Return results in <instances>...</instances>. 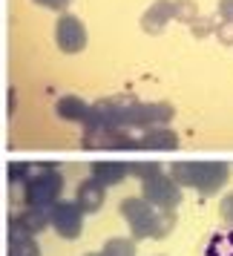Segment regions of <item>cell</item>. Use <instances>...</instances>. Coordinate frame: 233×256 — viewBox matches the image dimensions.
Masks as SVG:
<instances>
[{
  "label": "cell",
  "mask_w": 233,
  "mask_h": 256,
  "mask_svg": "<svg viewBox=\"0 0 233 256\" xmlns=\"http://www.w3.org/2000/svg\"><path fill=\"white\" fill-rule=\"evenodd\" d=\"M118 210L127 219L132 239H167L176 228V210H156L150 202L138 196L124 198Z\"/></svg>",
  "instance_id": "6da1fadb"
},
{
  "label": "cell",
  "mask_w": 233,
  "mask_h": 256,
  "mask_svg": "<svg viewBox=\"0 0 233 256\" xmlns=\"http://www.w3.org/2000/svg\"><path fill=\"white\" fill-rule=\"evenodd\" d=\"M170 178L178 187H193L202 196H216L230 178V164L224 162H176L170 167Z\"/></svg>",
  "instance_id": "7a4b0ae2"
},
{
  "label": "cell",
  "mask_w": 233,
  "mask_h": 256,
  "mask_svg": "<svg viewBox=\"0 0 233 256\" xmlns=\"http://www.w3.org/2000/svg\"><path fill=\"white\" fill-rule=\"evenodd\" d=\"M60 190H64V176L52 164H29L26 184H24L26 208L49 210L60 198Z\"/></svg>",
  "instance_id": "3957f363"
},
{
  "label": "cell",
  "mask_w": 233,
  "mask_h": 256,
  "mask_svg": "<svg viewBox=\"0 0 233 256\" xmlns=\"http://www.w3.org/2000/svg\"><path fill=\"white\" fill-rule=\"evenodd\" d=\"M49 216V228L58 233L60 239H78L84 230V210L75 204V198H58L52 208L46 210Z\"/></svg>",
  "instance_id": "277c9868"
},
{
  "label": "cell",
  "mask_w": 233,
  "mask_h": 256,
  "mask_svg": "<svg viewBox=\"0 0 233 256\" xmlns=\"http://www.w3.org/2000/svg\"><path fill=\"white\" fill-rule=\"evenodd\" d=\"M141 198L150 202L156 210H176L182 204V187L167 173H158L147 182H141Z\"/></svg>",
  "instance_id": "5b68a950"
},
{
  "label": "cell",
  "mask_w": 233,
  "mask_h": 256,
  "mask_svg": "<svg viewBox=\"0 0 233 256\" xmlns=\"http://www.w3.org/2000/svg\"><path fill=\"white\" fill-rule=\"evenodd\" d=\"M55 44L64 55H78L86 49V26L81 24V18L64 12L55 26Z\"/></svg>",
  "instance_id": "8992f818"
},
{
  "label": "cell",
  "mask_w": 233,
  "mask_h": 256,
  "mask_svg": "<svg viewBox=\"0 0 233 256\" xmlns=\"http://www.w3.org/2000/svg\"><path fill=\"white\" fill-rule=\"evenodd\" d=\"M170 20H176L173 0H156L150 9L141 14V29H144L147 35H162Z\"/></svg>",
  "instance_id": "52a82bcc"
},
{
  "label": "cell",
  "mask_w": 233,
  "mask_h": 256,
  "mask_svg": "<svg viewBox=\"0 0 233 256\" xmlns=\"http://www.w3.org/2000/svg\"><path fill=\"white\" fill-rule=\"evenodd\" d=\"M138 147L150 152H173L178 150V136L170 127H150L141 132Z\"/></svg>",
  "instance_id": "ba28073f"
},
{
  "label": "cell",
  "mask_w": 233,
  "mask_h": 256,
  "mask_svg": "<svg viewBox=\"0 0 233 256\" xmlns=\"http://www.w3.org/2000/svg\"><path fill=\"white\" fill-rule=\"evenodd\" d=\"M104 198H106V187H101L92 176H90V178L81 182V187H78V193H75V204L84 210V216H86V213L92 216V213H98V210L104 208Z\"/></svg>",
  "instance_id": "9c48e42d"
},
{
  "label": "cell",
  "mask_w": 233,
  "mask_h": 256,
  "mask_svg": "<svg viewBox=\"0 0 233 256\" xmlns=\"http://www.w3.org/2000/svg\"><path fill=\"white\" fill-rule=\"evenodd\" d=\"M130 176V167L118 158H110V162H95L92 164V178L101 187H116L124 184V178Z\"/></svg>",
  "instance_id": "30bf717a"
},
{
  "label": "cell",
  "mask_w": 233,
  "mask_h": 256,
  "mask_svg": "<svg viewBox=\"0 0 233 256\" xmlns=\"http://www.w3.org/2000/svg\"><path fill=\"white\" fill-rule=\"evenodd\" d=\"M9 256H40V244L35 242V236L18 228L12 219H9Z\"/></svg>",
  "instance_id": "8fae6325"
},
{
  "label": "cell",
  "mask_w": 233,
  "mask_h": 256,
  "mask_svg": "<svg viewBox=\"0 0 233 256\" xmlns=\"http://www.w3.org/2000/svg\"><path fill=\"white\" fill-rule=\"evenodd\" d=\"M55 112H58L60 121H70V124H81L86 112H90V104L78 98V95H64L58 98V104H55Z\"/></svg>",
  "instance_id": "7c38bea8"
},
{
  "label": "cell",
  "mask_w": 233,
  "mask_h": 256,
  "mask_svg": "<svg viewBox=\"0 0 233 256\" xmlns=\"http://www.w3.org/2000/svg\"><path fill=\"white\" fill-rule=\"evenodd\" d=\"M12 222L18 224V228H24L26 233H32V236H38L40 230H46L49 228V216L46 210H38V208H24L20 213H14Z\"/></svg>",
  "instance_id": "4fadbf2b"
},
{
  "label": "cell",
  "mask_w": 233,
  "mask_h": 256,
  "mask_svg": "<svg viewBox=\"0 0 233 256\" xmlns=\"http://www.w3.org/2000/svg\"><path fill=\"white\" fill-rule=\"evenodd\" d=\"M204 256H233V230L216 233V236L210 239Z\"/></svg>",
  "instance_id": "5bb4252c"
},
{
  "label": "cell",
  "mask_w": 233,
  "mask_h": 256,
  "mask_svg": "<svg viewBox=\"0 0 233 256\" xmlns=\"http://www.w3.org/2000/svg\"><path fill=\"white\" fill-rule=\"evenodd\" d=\"M104 256H136V239H127V236H116L104 244Z\"/></svg>",
  "instance_id": "9a60e30c"
},
{
  "label": "cell",
  "mask_w": 233,
  "mask_h": 256,
  "mask_svg": "<svg viewBox=\"0 0 233 256\" xmlns=\"http://www.w3.org/2000/svg\"><path fill=\"white\" fill-rule=\"evenodd\" d=\"M127 167H130V176H136L138 182H147V178L162 173V164L158 162H132V164H127Z\"/></svg>",
  "instance_id": "2e32d148"
},
{
  "label": "cell",
  "mask_w": 233,
  "mask_h": 256,
  "mask_svg": "<svg viewBox=\"0 0 233 256\" xmlns=\"http://www.w3.org/2000/svg\"><path fill=\"white\" fill-rule=\"evenodd\" d=\"M173 6H176V20H182V24H193L198 18L193 0H173Z\"/></svg>",
  "instance_id": "e0dca14e"
},
{
  "label": "cell",
  "mask_w": 233,
  "mask_h": 256,
  "mask_svg": "<svg viewBox=\"0 0 233 256\" xmlns=\"http://www.w3.org/2000/svg\"><path fill=\"white\" fill-rule=\"evenodd\" d=\"M219 216H222V222H224V224H230V230H233V193H228V196L222 198Z\"/></svg>",
  "instance_id": "ac0fdd59"
},
{
  "label": "cell",
  "mask_w": 233,
  "mask_h": 256,
  "mask_svg": "<svg viewBox=\"0 0 233 256\" xmlns=\"http://www.w3.org/2000/svg\"><path fill=\"white\" fill-rule=\"evenodd\" d=\"M35 6H40V9H49V12H66V6H70L72 0H32Z\"/></svg>",
  "instance_id": "d6986e66"
},
{
  "label": "cell",
  "mask_w": 233,
  "mask_h": 256,
  "mask_svg": "<svg viewBox=\"0 0 233 256\" xmlns=\"http://www.w3.org/2000/svg\"><path fill=\"white\" fill-rule=\"evenodd\" d=\"M213 35L219 38V44H228V46H233V24H216V32Z\"/></svg>",
  "instance_id": "ffe728a7"
},
{
  "label": "cell",
  "mask_w": 233,
  "mask_h": 256,
  "mask_svg": "<svg viewBox=\"0 0 233 256\" xmlns=\"http://www.w3.org/2000/svg\"><path fill=\"white\" fill-rule=\"evenodd\" d=\"M216 12H219V18L224 24H233V0H219Z\"/></svg>",
  "instance_id": "44dd1931"
},
{
  "label": "cell",
  "mask_w": 233,
  "mask_h": 256,
  "mask_svg": "<svg viewBox=\"0 0 233 256\" xmlns=\"http://www.w3.org/2000/svg\"><path fill=\"white\" fill-rule=\"evenodd\" d=\"M86 256H104V254H101V250H98V254H86Z\"/></svg>",
  "instance_id": "7402d4cb"
}]
</instances>
